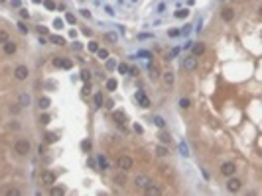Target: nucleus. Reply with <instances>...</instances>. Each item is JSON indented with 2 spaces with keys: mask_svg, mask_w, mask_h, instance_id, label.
I'll return each instance as SVG.
<instances>
[{
  "mask_svg": "<svg viewBox=\"0 0 262 196\" xmlns=\"http://www.w3.org/2000/svg\"><path fill=\"white\" fill-rule=\"evenodd\" d=\"M53 65L55 67H61V69H71V61L69 59H55Z\"/></svg>",
  "mask_w": 262,
  "mask_h": 196,
  "instance_id": "f8f14e48",
  "label": "nucleus"
},
{
  "mask_svg": "<svg viewBox=\"0 0 262 196\" xmlns=\"http://www.w3.org/2000/svg\"><path fill=\"white\" fill-rule=\"evenodd\" d=\"M30 102H32V98H30V94H26V92L18 96V106H20V108H28Z\"/></svg>",
  "mask_w": 262,
  "mask_h": 196,
  "instance_id": "6e6552de",
  "label": "nucleus"
},
{
  "mask_svg": "<svg viewBox=\"0 0 262 196\" xmlns=\"http://www.w3.org/2000/svg\"><path fill=\"white\" fill-rule=\"evenodd\" d=\"M235 171H237V165L233 161H227V163H223V165H221V175H225V176H233V175H235Z\"/></svg>",
  "mask_w": 262,
  "mask_h": 196,
  "instance_id": "20e7f679",
  "label": "nucleus"
},
{
  "mask_svg": "<svg viewBox=\"0 0 262 196\" xmlns=\"http://www.w3.org/2000/svg\"><path fill=\"white\" fill-rule=\"evenodd\" d=\"M181 67H183L185 71H195V69H197V59H195V55H187V57H183Z\"/></svg>",
  "mask_w": 262,
  "mask_h": 196,
  "instance_id": "f03ea898",
  "label": "nucleus"
},
{
  "mask_svg": "<svg viewBox=\"0 0 262 196\" xmlns=\"http://www.w3.org/2000/svg\"><path fill=\"white\" fill-rule=\"evenodd\" d=\"M30 141L28 139H18L16 145H14V151L18 153V155H26V153H30Z\"/></svg>",
  "mask_w": 262,
  "mask_h": 196,
  "instance_id": "f257e3e1",
  "label": "nucleus"
},
{
  "mask_svg": "<svg viewBox=\"0 0 262 196\" xmlns=\"http://www.w3.org/2000/svg\"><path fill=\"white\" fill-rule=\"evenodd\" d=\"M8 39H10V37H8V34H6V31H0V43L4 45V43H6Z\"/></svg>",
  "mask_w": 262,
  "mask_h": 196,
  "instance_id": "2f4dec72",
  "label": "nucleus"
},
{
  "mask_svg": "<svg viewBox=\"0 0 262 196\" xmlns=\"http://www.w3.org/2000/svg\"><path fill=\"white\" fill-rule=\"evenodd\" d=\"M189 16V10H187V8H179V10H175V18H187Z\"/></svg>",
  "mask_w": 262,
  "mask_h": 196,
  "instance_id": "6ab92c4d",
  "label": "nucleus"
},
{
  "mask_svg": "<svg viewBox=\"0 0 262 196\" xmlns=\"http://www.w3.org/2000/svg\"><path fill=\"white\" fill-rule=\"evenodd\" d=\"M114 67H116V63L112 61V59H109V61H106V69H109V71H112Z\"/></svg>",
  "mask_w": 262,
  "mask_h": 196,
  "instance_id": "ea45409f",
  "label": "nucleus"
},
{
  "mask_svg": "<svg viewBox=\"0 0 262 196\" xmlns=\"http://www.w3.org/2000/svg\"><path fill=\"white\" fill-rule=\"evenodd\" d=\"M81 149H83V151H91V141H83L81 143Z\"/></svg>",
  "mask_w": 262,
  "mask_h": 196,
  "instance_id": "e433bc0d",
  "label": "nucleus"
},
{
  "mask_svg": "<svg viewBox=\"0 0 262 196\" xmlns=\"http://www.w3.org/2000/svg\"><path fill=\"white\" fill-rule=\"evenodd\" d=\"M95 106H97V108H101V106H102V94H101V92H97V94H95Z\"/></svg>",
  "mask_w": 262,
  "mask_h": 196,
  "instance_id": "bb28decb",
  "label": "nucleus"
},
{
  "mask_svg": "<svg viewBox=\"0 0 262 196\" xmlns=\"http://www.w3.org/2000/svg\"><path fill=\"white\" fill-rule=\"evenodd\" d=\"M156 151H158V155H160V157H166L168 155V147H164V145H158Z\"/></svg>",
  "mask_w": 262,
  "mask_h": 196,
  "instance_id": "cd10ccee",
  "label": "nucleus"
},
{
  "mask_svg": "<svg viewBox=\"0 0 262 196\" xmlns=\"http://www.w3.org/2000/svg\"><path fill=\"white\" fill-rule=\"evenodd\" d=\"M55 139H57V137H55V133H45V141H48V143H53Z\"/></svg>",
  "mask_w": 262,
  "mask_h": 196,
  "instance_id": "72a5a7b5",
  "label": "nucleus"
},
{
  "mask_svg": "<svg viewBox=\"0 0 262 196\" xmlns=\"http://www.w3.org/2000/svg\"><path fill=\"white\" fill-rule=\"evenodd\" d=\"M20 16H22V18H30V12H28L26 8H22V10H20Z\"/></svg>",
  "mask_w": 262,
  "mask_h": 196,
  "instance_id": "a18cd8bd",
  "label": "nucleus"
},
{
  "mask_svg": "<svg viewBox=\"0 0 262 196\" xmlns=\"http://www.w3.org/2000/svg\"><path fill=\"white\" fill-rule=\"evenodd\" d=\"M37 30H40V35H41V34H44V35L48 34V27H44V26H40V27H37Z\"/></svg>",
  "mask_w": 262,
  "mask_h": 196,
  "instance_id": "3c124183",
  "label": "nucleus"
},
{
  "mask_svg": "<svg viewBox=\"0 0 262 196\" xmlns=\"http://www.w3.org/2000/svg\"><path fill=\"white\" fill-rule=\"evenodd\" d=\"M4 51H6L8 55H12V53H16V43H14V41H10L8 39L6 43H4Z\"/></svg>",
  "mask_w": 262,
  "mask_h": 196,
  "instance_id": "4468645a",
  "label": "nucleus"
},
{
  "mask_svg": "<svg viewBox=\"0 0 262 196\" xmlns=\"http://www.w3.org/2000/svg\"><path fill=\"white\" fill-rule=\"evenodd\" d=\"M201 53H205V45L203 43H195L193 45V55H201Z\"/></svg>",
  "mask_w": 262,
  "mask_h": 196,
  "instance_id": "aec40b11",
  "label": "nucleus"
},
{
  "mask_svg": "<svg viewBox=\"0 0 262 196\" xmlns=\"http://www.w3.org/2000/svg\"><path fill=\"white\" fill-rule=\"evenodd\" d=\"M81 78H83V81L87 82L89 78H91V73H89V71H81Z\"/></svg>",
  "mask_w": 262,
  "mask_h": 196,
  "instance_id": "4c0bfd02",
  "label": "nucleus"
},
{
  "mask_svg": "<svg viewBox=\"0 0 262 196\" xmlns=\"http://www.w3.org/2000/svg\"><path fill=\"white\" fill-rule=\"evenodd\" d=\"M177 53H179V49H177V47H175V49H171V53H170V57H168V59H171V57H175V55H177Z\"/></svg>",
  "mask_w": 262,
  "mask_h": 196,
  "instance_id": "8fccbe9b",
  "label": "nucleus"
},
{
  "mask_svg": "<svg viewBox=\"0 0 262 196\" xmlns=\"http://www.w3.org/2000/svg\"><path fill=\"white\" fill-rule=\"evenodd\" d=\"M134 184H136L138 188H146V186L152 184V179L146 176V175H136L134 176Z\"/></svg>",
  "mask_w": 262,
  "mask_h": 196,
  "instance_id": "39448f33",
  "label": "nucleus"
},
{
  "mask_svg": "<svg viewBox=\"0 0 262 196\" xmlns=\"http://www.w3.org/2000/svg\"><path fill=\"white\" fill-rule=\"evenodd\" d=\"M241 179H233V176H229V183H227V190L229 192H237V190H241Z\"/></svg>",
  "mask_w": 262,
  "mask_h": 196,
  "instance_id": "0eeeda50",
  "label": "nucleus"
},
{
  "mask_svg": "<svg viewBox=\"0 0 262 196\" xmlns=\"http://www.w3.org/2000/svg\"><path fill=\"white\" fill-rule=\"evenodd\" d=\"M65 20H67L69 24H75V16H73V14H67V16H65Z\"/></svg>",
  "mask_w": 262,
  "mask_h": 196,
  "instance_id": "37998d69",
  "label": "nucleus"
},
{
  "mask_svg": "<svg viewBox=\"0 0 262 196\" xmlns=\"http://www.w3.org/2000/svg\"><path fill=\"white\" fill-rule=\"evenodd\" d=\"M106 90H116V81L114 78H109V81H106Z\"/></svg>",
  "mask_w": 262,
  "mask_h": 196,
  "instance_id": "b1692460",
  "label": "nucleus"
},
{
  "mask_svg": "<svg viewBox=\"0 0 262 196\" xmlns=\"http://www.w3.org/2000/svg\"><path fill=\"white\" fill-rule=\"evenodd\" d=\"M44 4L48 10H55V2H51V0H44Z\"/></svg>",
  "mask_w": 262,
  "mask_h": 196,
  "instance_id": "473e14b6",
  "label": "nucleus"
},
{
  "mask_svg": "<svg viewBox=\"0 0 262 196\" xmlns=\"http://www.w3.org/2000/svg\"><path fill=\"white\" fill-rule=\"evenodd\" d=\"M6 194H8V196H18V194H20V190H18V188H10Z\"/></svg>",
  "mask_w": 262,
  "mask_h": 196,
  "instance_id": "a19ab883",
  "label": "nucleus"
},
{
  "mask_svg": "<svg viewBox=\"0 0 262 196\" xmlns=\"http://www.w3.org/2000/svg\"><path fill=\"white\" fill-rule=\"evenodd\" d=\"M148 37H152L150 34H140V39H148Z\"/></svg>",
  "mask_w": 262,
  "mask_h": 196,
  "instance_id": "603ef678",
  "label": "nucleus"
},
{
  "mask_svg": "<svg viewBox=\"0 0 262 196\" xmlns=\"http://www.w3.org/2000/svg\"><path fill=\"white\" fill-rule=\"evenodd\" d=\"M49 41H51V43H55V45H63V43H65L63 37H57V35H51V37H49Z\"/></svg>",
  "mask_w": 262,
  "mask_h": 196,
  "instance_id": "5701e85b",
  "label": "nucleus"
},
{
  "mask_svg": "<svg viewBox=\"0 0 262 196\" xmlns=\"http://www.w3.org/2000/svg\"><path fill=\"white\" fill-rule=\"evenodd\" d=\"M37 104H40V108H41V110H48V108H49V104H51V100H49L48 96H41L40 100H37Z\"/></svg>",
  "mask_w": 262,
  "mask_h": 196,
  "instance_id": "2eb2a0df",
  "label": "nucleus"
},
{
  "mask_svg": "<svg viewBox=\"0 0 262 196\" xmlns=\"http://www.w3.org/2000/svg\"><path fill=\"white\" fill-rule=\"evenodd\" d=\"M40 122H41V124H48V122H49V116H48V114H44V116H41V120H40Z\"/></svg>",
  "mask_w": 262,
  "mask_h": 196,
  "instance_id": "de8ad7c7",
  "label": "nucleus"
},
{
  "mask_svg": "<svg viewBox=\"0 0 262 196\" xmlns=\"http://www.w3.org/2000/svg\"><path fill=\"white\" fill-rule=\"evenodd\" d=\"M105 39L110 41V43H116V41H118V35H116L114 31H106V34H105Z\"/></svg>",
  "mask_w": 262,
  "mask_h": 196,
  "instance_id": "f3484780",
  "label": "nucleus"
},
{
  "mask_svg": "<svg viewBox=\"0 0 262 196\" xmlns=\"http://www.w3.org/2000/svg\"><path fill=\"white\" fill-rule=\"evenodd\" d=\"M179 151H181V155H183V157H189V149H187V143L185 141L179 143Z\"/></svg>",
  "mask_w": 262,
  "mask_h": 196,
  "instance_id": "412c9836",
  "label": "nucleus"
},
{
  "mask_svg": "<svg viewBox=\"0 0 262 196\" xmlns=\"http://www.w3.org/2000/svg\"><path fill=\"white\" fill-rule=\"evenodd\" d=\"M158 137H160V141H162V143H170V139H171V137H170V133H166V132H162L160 135H158Z\"/></svg>",
  "mask_w": 262,
  "mask_h": 196,
  "instance_id": "a878e982",
  "label": "nucleus"
},
{
  "mask_svg": "<svg viewBox=\"0 0 262 196\" xmlns=\"http://www.w3.org/2000/svg\"><path fill=\"white\" fill-rule=\"evenodd\" d=\"M164 82H166V86H171L174 85V73H164Z\"/></svg>",
  "mask_w": 262,
  "mask_h": 196,
  "instance_id": "dca6fc26",
  "label": "nucleus"
},
{
  "mask_svg": "<svg viewBox=\"0 0 262 196\" xmlns=\"http://www.w3.org/2000/svg\"><path fill=\"white\" fill-rule=\"evenodd\" d=\"M63 194H65L63 186H53V188H51V196H63Z\"/></svg>",
  "mask_w": 262,
  "mask_h": 196,
  "instance_id": "a211bd4d",
  "label": "nucleus"
},
{
  "mask_svg": "<svg viewBox=\"0 0 262 196\" xmlns=\"http://www.w3.org/2000/svg\"><path fill=\"white\" fill-rule=\"evenodd\" d=\"M116 69H118V73H122V74H124V73H128V65H126V63L116 65Z\"/></svg>",
  "mask_w": 262,
  "mask_h": 196,
  "instance_id": "7c9ffc66",
  "label": "nucleus"
},
{
  "mask_svg": "<svg viewBox=\"0 0 262 196\" xmlns=\"http://www.w3.org/2000/svg\"><path fill=\"white\" fill-rule=\"evenodd\" d=\"M0 2H4V0H0Z\"/></svg>",
  "mask_w": 262,
  "mask_h": 196,
  "instance_id": "864d4df0",
  "label": "nucleus"
},
{
  "mask_svg": "<svg viewBox=\"0 0 262 196\" xmlns=\"http://www.w3.org/2000/svg\"><path fill=\"white\" fill-rule=\"evenodd\" d=\"M114 183H116V184H120V186H122V184H124V176H120V175H116V176H114Z\"/></svg>",
  "mask_w": 262,
  "mask_h": 196,
  "instance_id": "58836bf2",
  "label": "nucleus"
},
{
  "mask_svg": "<svg viewBox=\"0 0 262 196\" xmlns=\"http://www.w3.org/2000/svg\"><path fill=\"white\" fill-rule=\"evenodd\" d=\"M154 124H156L158 128H164V125H166V122H164L162 116H154Z\"/></svg>",
  "mask_w": 262,
  "mask_h": 196,
  "instance_id": "393cba45",
  "label": "nucleus"
},
{
  "mask_svg": "<svg viewBox=\"0 0 262 196\" xmlns=\"http://www.w3.org/2000/svg\"><path fill=\"white\" fill-rule=\"evenodd\" d=\"M179 108H189V98H179Z\"/></svg>",
  "mask_w": 262,
  "mask_h": 196,
  "instance_id": "c85d7f7f",
  "label": "nucleus"
},
{
  "mask_svg": "<svg viewBox=\"0 0 262 196\" xmlns=\"http://www.w3.org/2000/svg\"><path fill=\"white\" fill-rule=\"evenodd\" d=\"M14 77H16L18 81H26V78L30 77V71H28V67L20 65V67H16V69H14Z\"/></svg>",
  "mask_w": 262,
  "mask_h": 196,
  "instance_id": "423d86ee",
  "label": "nucleus"
},
{
  "mask_svg": "<svg viewBox=\"0 0 262 196\" xmlns=\"http://www.w3.org/2000/svg\"><path fill=\"white\" fill-rule=\"evenodd\" d=\"M179 34H181V31H179V30H170V37H177V35H179Z\"/></svg>",
  "mask_w": 262,
  "mask_h": 196,
  "instance_id": "49530a36",
  "label": "nucleus"
},
{
  "mask_svg": "<svg viewBox=\"0 0 262 196\" xmlns=\"http://www.w3.org/2000/svg\"><path fill=\"white\" fill-rule=\"evenodd\" d=\"M97 163H99V169H106V167H109V161H106V159H105L102 155H99V159H97Z\"/></svg>",
  "mask_w": 262,
  "mask_h": 196,
  "instance_id": "4be33fe9",
  "label": "nucleus"
},
{
  "mask_svg": "<svg viewBox=\"0 0 262 196\" xmlns=\"http://www.w3.org/2000/svg\"><path fill=\"white\" fill-rule=\"evenodd\" d=\"M116 165H118V169H120V171H130V169H132V165H134V161L130 159L128 155H122V157H118Z\"/></svg>",
  "mask_w": 262,
  "mask_h": 196,
  "instance_id": "7ed1b4c3",
  "label": "nucleus"
},
{
  "mask_svg": "<svg viewBox=\"0 0 262 196\" xmlns=\"http://www.w3.org/2000/svg\"><path fill=\"white\" fill-rule=\"evenodd\" d=\"M18 30H20V34H28V27H26L24 22H20V24H18Z\"/></svg>",
  "mask_w": 262,
  "mask_h": 196,
  "instance_id": "c9c22d12",
  "label": "nucleus"
},
{
  "mask_svg": "<svg viewBox=\"0 0 262 196\" xmlns=\"http://www.w3.org/2000/svg\"><path fill=\"white\" fill-rule=\"evenodd\" d=\"M97 55H99L101 59H109V51L106 49H97Z\"/></svg>",
  "mask_w": 262,
  "mask_h": 196,
  "instance_id": "c756f323",
  "label": "nucleus"
},
{
  "mask_svg": "<svg viewBox=\"0 0 262 196\" xmlns=\"http://www.w3.org/2000/svg\"><path fill=\"white\" fill-rule=\"evenodd\" d=\"M221 18L225 22H231L233 18H235V10H233V8H225V10L221 12Z\"/></svg>",
  "mask_w": 262,
  "mask_h": 196,
  "instance_id": "9b49d317",
  "label": "nucleus"
},
{
  "mask_svg": "<svg viewBox=\"0 0 262 196\" xmlns=\"http://www.w3.org/2000/svg\"><path fill=\"white\" fill-rule=\"evenodd\" d=\"M144 192H146L148 196H160V188H158V186H154V183H152L150 186L144 188Z\"/></svg>",
  "mask_w": 262,
  "mask_h": 196,
  "instance_id": "ddd939ff",
  "label": "nucleus"
},
{
  "mask_svg": "<svg viewBox=\"0 0 262 196\" xmlns=\"http://www.w3.org/2000/svg\"><path fill=\"white\" fill-rule=\"evenodd\" d=\"M87 47H89V51H97V49H99V43H97V41H91Z\"/></svg>",
  "mask_w": 262,
  "mask_h": 196,
  "instance_id": "f704fd0d",
  "label": "nucleus"
},
{
  "mask_svg": "<svg viewBox=\"0 0 262 196\" xmlns=\"http://www.w3.org/2000/svg\"><path fill=\"white\" fill-rule=\"evenodd\" d=\"M150 77H152V78L158 77V73H156V69H154V67H150Z\"/></svg>",
  "mask_w": 262,
  "mask_h": 196,
  "instance_id": "09e8293b",
  "label": "nucleus"
},
{
  "mask_svg": "<svg viewBox=\"0 0 262 196\" xmlns=\"http://www.w3.org/2000/svg\"><path fill=\"white\" fill-rule=\"evenodd\" d=\"M53 26H55V27H57V30H59V27H63V20H59V18H55V22H53Z\"/></svg>",
  "mask_w": 262,
  "mask_h": 196,
  "instance_id": "79ce46f5",
  "label": "nucleus"
},
{
  "mask_svg": "<svg viewBox=\"0 0 262 196\" xmlns=\"http://www.w3.org/2000/svg\"><path fill=\"white\" fill-rule=\"evenodd\" d=\"M114 120H118V124H120V120H124V114H120V112H114Z\"/></svg>",
  "mask_w": 262,
  "mask_h": 196,
  "instance_id": "c03bdc74",
  "label": "nucleus"
},
{
  "mask_svg": "<svg viewBox=\"0 0 262 196\" xmlns=\"http://www.w3.org/2000/svg\"><path fill=\"white\" fill-rule=\"evenodd\" d=\"M41 183L44 184H53L55 183V175L51 171H45L44 175H41Z\"/></svg>",
  "mask_w": 262,
  "mask_h": 196,
  "instance_id": "1a4fd4ad",
  "label": "nucleus"
},
{
  "mask_svg": "<svg viewBox=\"0 0 262 196\" xmlns=\"http://www.w3.org/2000/svg\"><path fill=\"white\" fill-rule=\"evenodd\" d=\"M136 100H138V104L142 106V108H148V106H150V100L146 98L144 92H136Z\"/></svg>",
  "mask_w": 262,
  "mask_h": 196,
  "instance_id": "9d476101",
  "label": "nucleus"
}]
</instances>
